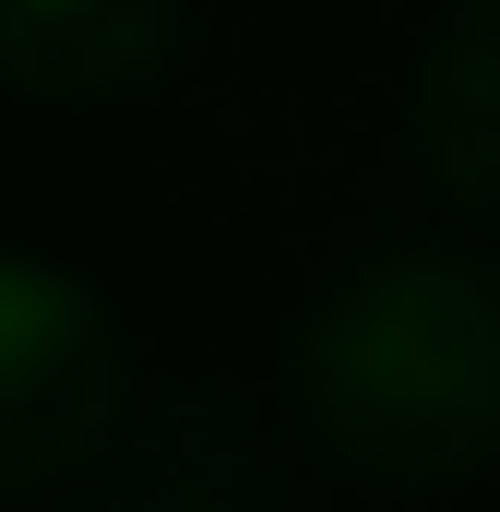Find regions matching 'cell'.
Masks as SVG:
<instances>
[{"mask_svg": "<svg viewBox=\"0 0 500 512\" xmlns=\"http://www.w3.org/2000/svg\"><path fill=\"white\" fill-rule=\"evenodd\" d=\"M120 393H131V358L108 298H84L60 262L0 251V501L72 477L120 429Z\"/></svg>", "mask_w": 500, "mask_h": 512, "instance_id": "2", "label": "cell"}, {"mask_svg": "<svg viewBox=\"0 0 500 512\" xmlns=\"http://www.w3.org/2000/svg\"><path fill=\"white\" fill-rule=\"evenodd\" d=\"M310 441L405 501L500 465V274L465 251H393L346 274L298 334Z\"/></svg>", "mask_w": 500, "mask_h": 512, "instance_id": "1", "label": "cell"}, {"mask_svg": "<svg viewBox=\"0 0 500 512\" xmlns=\"http://www.w3.org/2000/svg\"><path fill=\"white\" fill-rule=\"evenodd\" d=\"M167 24H179V0H0V84H24L48 108L120 96L167 60Z\"/></svg>", "mask_w": 500, "mask_h": 512, "instance_id": "3", "label": "cell"}, {"mask_svg": "<svg viewBox=\"0 0 500 512\" xmlns=\"http://www.w3.org/2000/svg\"><path fill=\"white\" fill-rule=\"evenodd\" d=\"M417 155L453 203L500 215V0L465 12L417 72Z\"/></svg>", "mask_w": 500, "mask_h": 512, "instance_id": "4", "label": "cell"}]
</instances>
